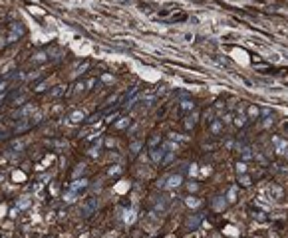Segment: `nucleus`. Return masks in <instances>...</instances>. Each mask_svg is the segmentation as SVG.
I'll list each match as a JSON object with an SVG mask.
<instances>
[{
	"label": "nucleus",
	"mask_w": 288,
	"mask_h": 238,
	"mask_svg": "<svg viewBox=\"0 0 288 238\" xmlns=\"http://www.w3.org/2000/svg\"><path fill=\"white\" fill-rule=\"evenodd\" d=\"M272 141H274V145H276V153H280V155H282V153H286V149H288V143H286V141H282V139H278V137H274Z\"/></svg>",
	"instance_id": "obj_3"
},
{
	"label": "nucleus",
	"mask_w": 288,
	"mask_h": 238,
	"mask_svg": "<svg viewBox=\"0 0 288 238\" xmlns=\"http://www.w3.org/2000/svg\"><path fill=\"white\" fill-rule=\"evenodd\" d=\"M62 91H64V87H62V85H58V87H56V89L52 91V97H56V95H60Z\"/></svg>",
	"instance_id": "obj_14"
},
{
	"label": "nucleus",
	"mask_w": 288,
	"mask_h": 238,
	"mask_svg": "<svg viewBox=\"0 0 288 238\" xmlns=\"http://www.w3.org/2000/svg\"><path fill=\"white\" fill-rule=\"evenodd\" d=\"M83 187H87V181H85V179H82V181H76V183L72 185V191H78V189H83Z\"/></svg>",
	"instance_id": "obj_8"
},
{
	"label": "nucleus",
	"mask_w": 288,
	"mask_h": 238,
	"mask_svg": "<svg viewBox=\"0 0 288 238\" xmlns=\"http://www.w3.org/2000/svg\"><path fill=\"white\" fill-rule=\"evenodd\" d=\"M22 34H24L22 26H20V24H12V32H10V36H8V40H10V42H14V40H18V38H20Z\"/></svg>",
	"instance_id": "obj_2"
},
{
	"label": "nucleus",
	"mask_w": 288,
	"mask_h": 238,
	"mask_svg": "<svg viewBox=\"0 0 288 238\" xmlns=\"http://www.w3.org/2000/svg\"><path fill=\"white\" fill-rule=\"evenodd\" d=\"M243 123H245V117H243V115H239V117H237V125H243Z\"/></svg>",
	"instance_id": "obj_16"
},
{
	"label": "nucleus",
	"mask_w": 288,
	"mask_h": 238,
	"mask_svg": "<svg viewBox=\"0 0 288 238\" xmlns=\"http://www.w3.org/2000/svg\"><path fill=\"white\" fill-rule=\"evenodd\" d=\"M30 113H34V105H26L24 109L18 111V117H28Z\"/></svg>",
	"instance_id": "obj_5"
},
{
	"label": "nucleus",
	"mask_w": 288,
	"mask_h": 238,
	"mask_svg": "<svg viewBox=\"0 0 288 238\" xmlns=\"http://www.w3.org/2000/svg\"><path fill=\"white\" fill-rule=\"evenodd\" d=\"M93 208H95V200H93V198H91V200H89V202H87V204H85V206H83L82 214H83V216H89V212H91V210H93Z\"/></svg>",
	"instance_id": "obj_4"
},
{
	"label": "nucleus",
	"mask_w": 288,
	"mask_h": 238,
	"mask_svg": "<svg viewBox=\"0 0 288 238\" xmlns=\"http://www.w3.org/2000/svg\"><path fill=\"white\" fill-rule=\"evenodd\" d=\"M127 125V119H121V121H117V127H125Z\"/></svg>",
	"instance_id": "obj_17"
},
{
	"label": "nucleus",
	"mask_w": 288,
	"mask_h": 238,
	"mask_svg": "<svg viewBox=\"0 0 288 238\" xmlns=\"http://www.w3.org/2000/svg\"><path fill=\"white\" fill-rule=\"evenodd\" d=\"M83 117H85V115H83V111H74V113L70 115V121H72V123H80Z\"/></svg>",
	"instance_id": "obj_6"
},
{
	"label": "nucleus",
	"mask_w": 288,
	"mask_h": 238,
	"mask_svg": "<svg viewBox=\"0 0 288 238\" xmlns=\"http://www.w3.org/2000/svg\"><path fill=\"white\" fill-rule=\"evenodd\" d=\"M225 232H227V234H229V236H237V234H239V232H237V228H235V226H227V228H225Z\"/></svg>",
	"instance_id": "obj_12"
},
{
	"label": "nucleus",
	"mask_w": 288,
	"mask_h": 238,
	"mask_svg": "<svg viewBox=\"0 0 288 238\" xmlns=\"http://www.w3.org/2000/svg\"><path fill=\"white\" fill-rule=\"evenodd\" d=\"M185 202H187V206H191V208H193V206H199V204H201V200H197V198H193V197H191V198H187Z\"/></svg>",
	"instance_id": "obj_10"
},
{
	"label": "nucleus",
	"mask_w": 288,
	"mask_h": 238,
	"mask_svg": "<svg viewBox=\"0 0 288 238\" xmlns=\"http://www.w3.org/2000/svg\"><path fill=\"white\" fill-rule=\"evenodd\" d=\"M161 153H163V151H161ZM161 153H159V151H155V153H153V159H155V161H159V159H161Z\"/></svg>",
	"instance_id": "obj_18"
},
{
	"label": "nucleus",
	"mask_w": 288,
	"mask_h": 238,
	"mask_svg": "<svg viewBox=\"0 0 288 238\" xmlns=\"http://www.w3.org/2000/svg\"><path fill=\"white\" fill-rule=\"evenodd\" d=\"M189 191H197V185H195V183H189Z\"/></svg>",
	"instance_id": "obj_20"
},
{
	"label": "nucleus",
	"mask_w": 288,
	"mask_h": 238,
	"mask_svg": "<svg viewBox=\"0 0 288 238\" xmlns=\"http://www.w3.org/2000/svg\"><path fill=\"white\" fill-rule=\"evenodd\" d=\"M183 183L181 175H171V177H165L163 181H159V187H167V189H177L179 185Z\"/></svg>",
	"instance_id": "obj_1"
},
{
	"label": "nucleus",
	"mask_w": 288,
	"mask_h": 238,
	"mask_svg": "<svg viewBox=\"0 0 288 238\" xmlns=\"http://www.w3.org/2000/svg\"><path fill=\"white\" fill-rule=\"evenodd\" d=\"M28 206H30V198L28 197H22L18 200V208H28Z\"/></svg>",
	"instance_id": "obj_9"
},
{
	"label": "nucleus",
	"mask_w": 288,
	"mask_h": 238,
	"mask_svg": "<svg viewBox=\"0 0 288 238\" xmlns=\"http://www.w3.org/2000/svg\"><path fill=\"white\" fill-rule=\"evenodd\" d=\"M76 198H78V195H76V191H70L66 197H64V200L68 202V204H72V202H76Z\"/></svg>",
	"instance_id": "obj_7"
},
{
	"label": "nucleus",
	"mask_w": 288,
	"mask_h": 238,
	"mask_svg": "<svg viewBox=\"0 0 288 238\" xmlns=\"http://www.w3.org/2000/svg\"><path fill=\"white\" fill-rule=\"evenodd\" d=\"M133 220H135V212H133V210L125 212V222H133Z\"/></svg>",
	"instance_id": "obj_11"
},
{
	"label": "nucleus",
	"mask_w": 288,
	"mask_h": 238,
	"mask_svg": "<svg viewBox=\"0 0 288 238\" xmlns=\"http://www.w3.org/2000/svg\"><path fill=\"white\" fill-rule=\"evenodd\" d=\"M250 115H258V109H256V107H250Z\"/></svg>",
	"instance_id": "obj_19"
},
{
	"label": "nucleus",
	"mask_w": 288,
	"mask_h": 238,
	"mask_svg": "<svg viewBox=\"0 0 288 238\" xmlns=\"http://www.w3.org/2000/svg\"><path fill=\"white\" fill-rule=\"evenodd\" d=\"M229 200H231V202L237 200V189H231V191H229Z\"/></svg>",
	"instance_id": "obj_13"
},
{
	"label": "nucleus",
	"mask_w": 288,
	"mask_h": 238,
	"mask_svg": "<svg viewBox=\"0 0 288 238\" xmlns=\"http://www.w3.org/2000/svg\"><path fill=\"white\" fill-rule=\"evenodd\" d=\"M237 169H239V173H245V169H247V167H245L243 163H239V165H237Z\"/></svg>",
	"instance_id": "obj_15"
}]
</instances>
